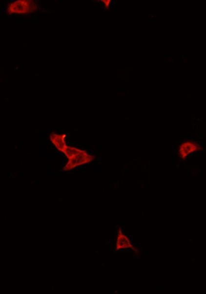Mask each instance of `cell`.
I'll return each mask as SVG.
<instances>
[{
  "mask_svg": "<svg viewBox=\"0 0 206 294\" xmlns=\"http://www.w3.org/2000/svg\"><path fill=\"white\" fill-rule=\"evenodd\" d=\"M101 1L104 4L105 9H109L110 7L111 0H101Z\"/></svg>",
  "mask_w": 206,
  "mask_h": 294,
  "instance_id": "cell-7",
  "label": "cell"
},
{
  "mask_svg": "<svg viewBox=\"0 0 206 294\" xmlns=\"http://www.w3.org/2000/svg\"><path fill=\"white\" fill-rule=\"evenodd\" d=\"M39 5L34 0H15L6 6V12L9 15H28L38 11Z\"/></svg>",
  "mask_w": 206,
  "mask_h": 294,
  "instance_id": "cell-1",
  "label": "cell"
},
{
  "mask_svg": "<svg viewBox=\"0 0 206 294\" xmlns=\"http://www.w3.org/2000/svg\"><path fill=\"white\" fill-rule=\"evenodd\" d=\"M199 144L192 141H186L182 143L179 147L178 153L181 159L185 160L193 153L199 152L202 149Z\"/></svg>",
  "mask_w": 206,
  "mask_h": 294,
  "instance_id": "cell-4",
  "label": "cell"
},
{
  "mask_svg": "<svg viewBox=\"0 0 206 294\" xmlns=\"http://www.w3.org/2000/svg\"><path fill=\"white\" fill-rule=\"evenodd\" d=\"M50 142L54 147H55L59 152L63 153L64 150L67 147L66 142V135L65 134H58L56 132H52L50 134Z\"/></svg>",
  "mask_w": 206,
  "mask_h": 294,
  "instance_id": "cell-5",
  "label": "cell"
},
{
  "mask_svg": "<svg viewBox=\"0 0 206 294\" xmlns=\"http://www.w3.org/2000/svg\"><path fill=\"white\" fill-rule=\"evenodd\" d=\"M95 159V156L89 154L85 149H82L81 152L77 156H74L73 159L67 161L66 164L63 168V171L65 172L72 171V170L81 167L84 165L91 164Z\"/></svg>",
  "mask_w": 206,
  "mask_h": 294,
  "instance_id": "cell-2",
  "label": "cell"
},
{
  "mask_svg": "<svg viewBox=\"0 0 206 294\" xmlns=\"http://www.w3.org/2000/svg\"><path fill=\"white\" fill-rule=\"evenodd\" d=\"M131 249V250L134 251L136 254H139L140 251L138 250V248L135 247L132 244H131V241L128 236L125 235L123 232V229L122 227H120L118 229L117 238H116V247H115V251L118 252V251L121 250V249Z\"/></svg>",
  "mask_w": 206,
  "mask_h": 294,
  "instance_id": "cell-3",
  "label": "cell"
},
{
  "mask_svg": "<svg viewBox=\"0 0 206 294\" xmlns=\"http://www.w3.org/2000/svg\"><path fill=\"white\" fill-rule=\"evenodd\" d=\"M81 150H82V149L79 148V147H75V146H67L63 154L67 158V161H69V160L73 159L74 156L79 154Z\"/></svg>",
  "mask_w": 206,
  "mask_h": 294,
  "instance_id": "cell-6",
  "label": "cell"
}]
</instances>
